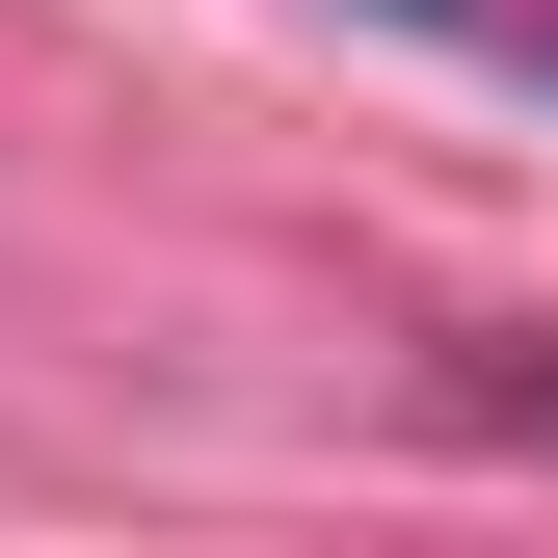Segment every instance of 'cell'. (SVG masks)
<instances>
[{"label": "cell", "mask_w": 558, "mask_h": 558, "mask_svg": "<svg viewBox=\"0 0 558 558\" xmlns=\"http://www.w3.org/2000/svg\"><path fill=\"white\" fill-rule=\"evenodd\" d=\"M452 426H506V452H558V373H532V345H478V373H452Z\"/></svg>", "instance_id": "cell-1"}, {"label": "cell", "mask_w": 558, "mask_h": 558, "mask_svg": "<svg viewBox=\"0 0 558 558\" xmlns=\"http://www.w3.org/2000/svg\"><path fill=\"white\" fill-rule=\"evenodd\" d=\"M478 27H506V53H532V81H558V0H478Z\"/></svg>", "instance_id": "cell-2"}]
</instances>
